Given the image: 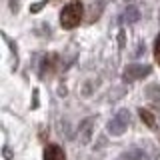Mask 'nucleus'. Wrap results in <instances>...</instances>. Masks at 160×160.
I'll list each match as a JSON object with an SVG mask.
<instances>
[{"label": "nucleus", "mask_w": 160, "mask_h": 160, "mask_svg": "<svg viewBox=\"0 0 160 160\" xmlns=\"http://www.w3.org/2000/svg\"><path fill=\"white\" fill-rule=\"evenodd\" d=\"M146 98L150 100V104H154L156 108H160V86L158 84H152V86L146 88Z\"/></svg>", "instance_id": "0eeeda50"}, {"label": "nucleus", "mask_w": 160, "mask_h": 160, "mask_svg": "<svg viewBox=\"0 0 160 160\" xmlns=\"http://www.w3.org/2000/svg\"><path fill=\"white\" fill-rule=\"evenodd\" d=\"M56 60H58L56 54H48V56H44L42 64H40V76H42V78L50 76V74L54 72V64H56Z\"/></svg>", "instance_id": "39448f33"}, {"label": "nucleus", "mask_w": 160, "mask_h": 160, "mask_svg": "<svg viewBox=\"0 0 160 160\" xmlns=\"http://www.w3.org/2000/svg\"><path fill=\"white\" fill-rule=\"evenodd\" d=\"M154 60L160 64V34H158V38L154 40Z\"/></svg>", "instance_id": "9b49d317"}, {"label": "nucleus", "mask_w": 160, "mask_h": 160, "mask_svg": "<svg viewBox=\"0 0 160 160\" xmlns=\"http://www.w3.org/2000/svg\"><path fill=\"white\" fill-rule=\"evenodd\" d=\"M44 160H66V154L58 144H48L44 150Z\"/></svg>", "instance_id": "423d86ee"}, {"label": "nucleus", "mask_w": 160, "mask_h": 160, "mask_svg": "<svg viewBox=\"0 0 160 160\" xmlns=\"http://www.w3.org/2000/svg\"><path fill=\"white\" fill-rule=\"evenodd\" d=\"M128 124H130V112L122 108V110H118L116 116H112V120L108 122V132L112 134V136H120V134L126 132Z\"/></svg>", "instance_id": "f03ea898"}, {"label": "nucleus", "mask_w": 160, "mask_h": 160, "mask_svg": "<svg viewBox=\"0 0 160 160\" xmlns=\"http://www.w3.org/2000/svg\"><path fill=\"white\" fill-rule=\"evenodd\" d=\"M142 158V152H140V150H130V152H124L122 156H120V160H140Z\"/></svg>", "instance_id": "9d476101"}, {"label": "nucleus", "mask_w": 160, "mask_h": 160, "mask_svg": "<svg viewBox=\"0 0 160 160\" xmlns=\"http://www.w3.org/2000/svg\"><path fill=\"white\" fill-rule=\"evenodd\" d=\"M150 72H152V68L148 64H128L122 72V78H124V82L130 84V82H136V80L148 76Z\"/></svg>", "instance_id": "7ed1b4c3"}, {"label": "nucleus", "mask_w": 160, "mask_h": 160, "mask_svg": "<svg viewBox=\"0 0 160 160\" xmlns=\"http://www.w3.org/2000/svg\"><path fill=\"white\" fill-rule=\"evenodd\" d=\"M82 14H84V8L80 2L66 4L62 8V12H60V24H62V28H66V30L76 28L80 24V20H82Z\"/></svg>", "instance_id": "f257e3e1"}, {"label": "nucleus", "mask_w": 160, "mask_h": 160, "mask_svg": "<svg viewBox=\"0 0 160 160\" xmlns=\"http://www.w3.org/2000/svg\"><path fill=\"white\" fill-rule=\"evenodd\" d=\"M92 130H94V118H86L80 122V130H78V138L82 144H88L92 138Z\"/></svg>", "instance_id": "20e7f679"}, {"label": "nucleus", "mask_w": 160, "mask_h": 160, "mask_svg": "<svg viewBox=\"0 0 160 160\" xmlns=\"http://www.w3.org/2000/svg\"><path fill=\"white\" fill-rule=\"evenodd\" d=\"M124 20H126L128 24H134V22H138L140 20V12L134 6H128L126 8V12H124Z\"/></svg>", "instance_id": "1a4fd4ad"}, {"label": "nucleus", "mask_w": 160, "mask_h": 160, "mask_svg": "<svg viewBox=\"0 0 160 160\" xmlns=\"http://www.w3.org/2000/svg\"><path fill=\"white\" fill-rule=\"evenodd\" d=\"M138 114H140V120H142V122L146 124L148 128H154L156 120H154V116H152V112H150V110H144V108H140V110H138Z\"/></svg>", "instance_id": "6e6552de"}]
</instances>
